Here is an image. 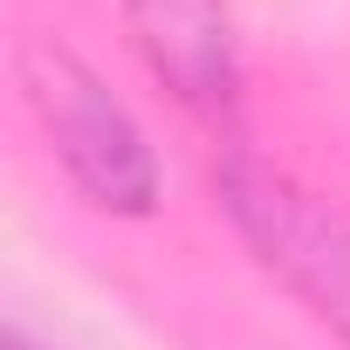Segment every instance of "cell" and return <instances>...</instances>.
Masks as SVG:
<instances>
[{"label":"cell","instance_id":"obj_3","mask_svg":"<svg viewBox=\"0 0 350 350\" xmlns=\"http://www.w3.org/2000/svg\"><path fill=\"white\" fill-rule=\"evenodd\" d=\"M131 42L144 49L151 76L179 96L186 110L227 124L234 90H241V55H234V14L227 0H117Z\"/></svg>","mask_w":350,"mask_h":350},{"label":"cell","instance_id":"obj_2","mask_svg":"<svg viewBox=\"0 0 350 350\" xmlns=\"http://www.w3.org/2000/svg\"><path fill=\"white\" fill-rule=\"evenodd\" d=\"M220 206L247 234V247L323 316L350 336V220L329 213L316 193L268 172L247 151H227L220 165Z\"/></svg>","mask_w":350,"mask_h":350},{"label":"cell","instance_id":"obj_1","mask_svg":"<svg viewBox=\"0 0 350 350\" xmlns=\"http://www.w3.org/2000/svg\"><path fill=\"white\" fill-rule=\"evenodd\" d=\"M21 90H28L55 158L69 165V179L90 206L131 213V220H144L158 206V158H151L137 117L103 90V76L90 62H76L49 35H28L21 42Z\"/></svg>","mask_w":350,"mask_h":350},{"label":"cell","instance_id":"obj_4","mask_svg":"<svg viewBox=\"0 0 350 350\" xmlns=\"http://www.w3.org/2000/svg\"><path fill=\"white\" fill-rule=\"evenodd\" d=\"M8 350H28V343H21V336H14V343H8Z\"/></svg>","mask_w":350,"mask_h":350}]
</instances>
